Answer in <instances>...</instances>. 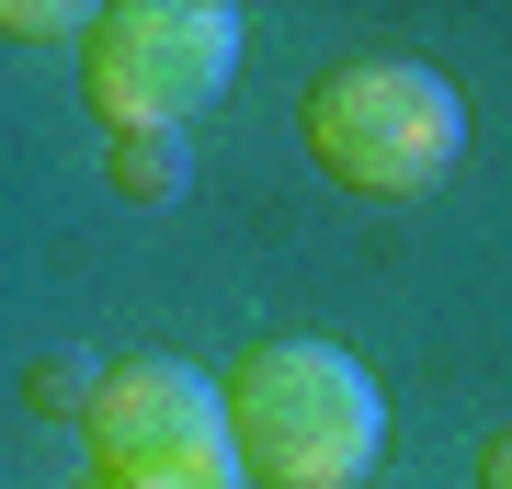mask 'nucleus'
I'll use <instances>...</instances> for the list:
<instances>
[{
  "label": "nucleus",
  "mask_w": 512,
  "mask_h": 489,
  "mask_svg": "<svg viewBox=\"0 0 512 489\" xmlns=\"http://www.w3.org/2000/svg\"><path fill=\"white\" fill-rule=\"evenodd\" d=\"M239 80V12L228 0H114L80 46V91L114 137H171Z\"/></svg>",
  "instance_id": "20e7f679"
},
{
  "label": "nucleus",
  "mask_w": 512,
  "mask_h": 489,
  "mask_svg": "<svg viewBox=\"0 0 512 489\" xmlns=\"http://www.w3.org/2000/svg\"><path fill=\"white\" fill-rule=\"evenodd\" d=\"M296 137H308V160L330 182L410 205V194H433V182L467 160V103H456V80H444L433 57H353V69L308 80Z\"/></svg>",
  "instance_id": "f03ea898"
},
{
  "label": "nucleus",
  "mask_w": 512,
  "mask_h": 489,
  "mask_svg": "<svg viewBox=\"0 0 512 489\" xmlns=\"http://www.w3.org/2000/svg\"><path fill=\"white\" fill-rule=\"evenodd\" d=\"M478 489H512V421H501L490 444H478Z\"/></svg>",
  "instance_id": "0eeeda50"
},
{
  "label": "nucleus",
  "mask_w": 512,
  "mask_h": 489,
  "mask_svg": "<svg viewBox=\"0 0 512 489\" xmlns=\"http://www.w3.org/2000/svg\"><path fill=\"white\" fill-rule=\"evenodd\" d=\"M114 194H183V137H114Z\"/></svg>",
  "instance_id": "39448f33"
},
{
  "label": "nucleus",
  "mask_w": 512,
  "mask_h": 489,
  "mask_svg": "<svg viewBox=\"0 0 512 489\" xmlns=\"http://www.w3.org/2000/svg\"><path fill=\"white\" fill-rule=\"evenodd\" d=\"M92 478L103 489H239V421H228V387L183 353H126L103 364L92 410Z\"/></svg>",
  "instance_id": "7ed1b4c3"
},
{
  "label": "nucleus",
  "mask_w": 512,
  "mask_h": 489,
  "mask_svg": "<svg viewBox=\"0 0 512 489\" xmlns=\"http://www.w3.org/2000/svg\"><path fill=\"white\" fill-rule=\"evenodd\" d=\"M239 421V467H262L274 489H365L387 455V387L342 342H262L228 376Z\"/></svg>",
  "instance_id": "f257e3e1"
},
{
  "label": "nucleus",
  "mask_w": 512,
  "mask_h": 489,
  "mask_svg": "<svg viewBox=\"0 0 512 489\" xmlns=\"http://www.w3.org/2000/svg\"><path fill=\"white\" fill-rule=\"evenodd\" d=\"M103 12H80V0H0V35H80L92 46Z\"/></svg>",
  "instance_id": "423d86ee"
},
{
  "label": "nucleus",
  "mask_w": 512,
  "mask_h": 489,
  "mask_svg": "<svg viewBox=\"0 0 512 489\" xmlns=\"http://www.w3.org/2000/svg\"><path fill=\"white\" fill-rule=\"evenodd\" d=\"M92 489H103V478H92Z\"/></svg>",
  "instance_id": "6e6552de"
}]
</instances>
